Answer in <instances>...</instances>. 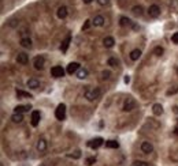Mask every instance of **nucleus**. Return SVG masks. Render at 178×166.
<instances>
[{
	"mask_svg": "<svg viewBox=\"0 0 178 166\" xmlns=\"http://www.w3.org/2000/svg\"><path fill=\"white\" fill-rule=\"evenodd\" d=\"M26 85H28V87H30V89H38L40 87V82L37 80V79H35V78H32V79H29L28 82H26Z\"/></svg>",
	"mask_w": 178,
	"mask_h": 166,
	"instance_id": "15",
	"label": "nucleus"
},
{
	"mask_svg": "<svg viewBox=\"0 0 178 166\" xmlns=\"http://www.w3.org/2000/svg\"><path fill=\"white\" fill-rule=\"evenodd\" d=\"M86 76H88V70H86V68H80V70L77 71V78L78 79H85Z\"/></svg>",
	"mask_w": 178,
	"mask_h": 166,
	"instance_id": "21",
	"label": "nucleus"
},
{
	"mask_svg": "<svg viewBox=\"0 0 178 166\" xmlns=\"http://www.w3.org/2000/svg\"><path fill=\"white\" fill-rule=\"evenodd\" d=\"M134 166H150L147 162H143V161H137V162H134Z\"/></svg>",
	"mask_w": 178,
	"mask_h": 166,
	"instance_id": "35",
	"label": "nucleus"
},
{
	"mask_svg": "<svg viewBox=\"0 0 178 166\" xmlns=\"http://www.w3.org/2000/svg\"><path fill=\"white\" fill-rule=\"evenodd\" d=\"M148 14H150L151 18H158L159 15H160V8H159V6H156V4L150 6V8H148Z\"/></svg>",
	"mask_w": 178,
	"mask_h": 166,
	"instance_id": "8",
	"label": "nucleus"
},
{
	"mask_svg": "<svg viewBox=\"0 0 178 166\" xmlns=\"http://www.w3.org/2000/svg\"><path fill=\"white\" fill-rule=\"evenodd\" d=\"M152 112L155 116H160L162 113H163V106H162L160 104H155L152 106Z\"/></svg>",
	"mask_w": 178,
	"mask_h": 166,
	"instance_id": "18",
	"label": "nucleus"
},
{
	"mask_svg": "<svg viewBox=\"0 0 178 166\" xmlns=\"http://www.w3.org/2000/svg\"><path fill=\"white\" fill-rule=\"evenodd\" d=\"M107 63H108V65H111V67H117L118 65V60L115 59V57H110Z\"/></svg>",
	"mask_w": 178,
	"mask_h": 166,
	"instance_id": "28",
	"label": "nucleus"
},
{
	"mask_svg": "<svg viewBox=\"0 0 178 166\" xmlns=\"http://www.w3.org/2000/svg\"><path fill=\"white\" fill-rule=\"evenodd\" d=\"M132 11H133V14H134V15H138V17H140V15H143L144 10H143V7H141V6H134L132 8Z\"/></svg>",
	"mask_w": 178,
	"mask_h": 166,
	"instance_id": "26",
	"label": "nucleus"
},
{
	"mask_svg": "<svg viewBox=\"0 0 178 166\" xmlns=\"http://www.w3.org/2000/svg\"><path fill=\"white\" fill-rule=\"evenodd\" d=\"M140 57H141V51L140 49H133V51L130 52V59L132 60H134L136 61V60H138Z\"/></svg>",
	"mask_w": 178,
	"mask_h": 166,
	"instance_id": "19",
	"label": "nucleus"
},
{
	"mask_svg": "<svg viewBox=\"0 0 178 166\" xmlns=\"http://www.w3.org/2000/svg\"><path fill=\"white\" fill-rule=\"evenodd\" d=\"M103 143H104V140H103L101 138H96V139H92V140H89V142H88V146L91 147V149L96 150V149H99L100 146H103Z\"/></svg>",
	"mask_w": 178,
	"mask_h": 166,
	"instance_id": "6",
	"label": "nucleus"
},
{
	"mask_svg": "<svg viewBox=\"0 0 178 166\" xmlns=\"http://www.w3.org/2000/svg\"><path fill=\"white\" fill-rule=\"evenodd\" d=\"M17 97L18 98H32V94H29V93H26V91H23V90H17Z\"/></svg>",
	"mask_w": 178,
	"mask_h": 166,
	"instance_id": "23",
	"label": "nucleus"
},
{
	"mask_svg": "<svg viewBox=\"0 0 178 166\" xmlns=\"http://www.w3.org/2000/svg\"><path fill=\"white\" fill-rule=\"evenodd\" d=\"M21 45H22L23 48H30V46H32V39L29 38V37H25V38L21 39Z\"/></svg>",
	"mask_w": 178,
	"mask_h": 166,
	"instance_id": "22",
	"label": "nucleus"
},
{
	"mask_svg": "<svg viewBox=\"0 0 178 166\" xmlns=\"http://www.w3.org/2000/svg\"><path fill=\"white\" fill-rule=\"evenodd\" d=\"M36 149H37V151H40V152L45 151V150H47V142H45V139H43V138H41V139H38Z\"/></svg>",
	"mask_w": 178,
	"mask_h": 166,
	"instance_id": "14",
	"label": "nucleus"
},
{
	"mask_svg": "<svg viewBox=\"0 0 178 166\" xmlns=\"http://www.w3.org/2000/svg\"><path fill=\"white\" fill-rule=\"evenodd\" d=\"M141 151H143L144 154H150V152L153 151V146L150 142H143V143H141Z\"/></svg>",
	"mask_w": 178,
	"mask_h": 166,
	"instance_id": "10",
	"label": "nucleus"
},
{
	"mask_svg": "<svg viewBox=\"0 0 178 166\" xmlns=\"http://www.w3.org/2000/svg\"><path fill=\"white\" fill-rule=\"evenodd\" d=\"M101 91L99 90V89H86L85 90V98L88 99V101H95V99H97L99 97H100Z\"/></svg>",
	"mask_w": 178,
	"mask_h": 166,
	"instance_id": "1",
	"label": "nucleus"
},
{
	"mask_svg": "<svg viewBox=\"0 0 178 166\" xmlns=\"http://www.w3.org/2000/svg\"><path fill=\"white\" fill-rule=\"evenodd\" d=\"M51 74L54 78H63L64 76V70L61 67V65H55V67L51 68Z\"/></svg>",
	"mask_w": 178,
	"mask_h": 166,
	"instance_id": "3",
	"label": "nucleus"
},
{
	"mask_svg": "<svg viewBox=\"0 0 178 166\" xmlns=\"http://www.w3.org/2000/svg\"><path fill=\"white\" fill-rule=\"evenodd\" d=\"M70 42H71V36H67L66 38H64V41L62 42V45H61V51L62 52H67V48H69V45H70Z\"/></svg>",
	"mask_w": 178,
	"mask_h": 166,
	"instance_id": "16",
	"label": "nucleus"
},
{
	"mask_svg": "<svg viewBox=\"0 0 178 166\" xmlns=\"http://www.w3.org/2000/svg\"><path fill=\"white\" fill-rule=\"evenodd\" d=\"M163 48H162V46H156L155 48V51H153V53L156 55V56H162V55H163Z\"/></svg>",
	"mask_w": 178,
	"mask_h": 166,
	"instance_id": "29",
	"label": "nucleus"
},
{
	"mask_svg": "<svg viewBox=\"0 0 178 166\" xmlns=\"http://www.w3.org/2000/svg\"><path fill=\"white\" fill-rule=\"evenodd\" d=\"M97 3L100 4V6H107V4L110 3V0H97Z\"/></svg>",
	"mask_w": 178,
	"mask_h": 166,
	"instance_id": "36",
	"label": "nucleus"
},
{
	"mask_svg": "<svg viewBox=\"0 0 178 166\" xmlns=\"http://www.w3.org/2000/svg\"><path fill=\"white\" fill-rule=\"evenodd\" d=\"M110 75H111V72H110V71H103V72H101V78H103L104 80H106V79H108Z\"/></svg>",
	"mask_w": 178,
	"mask_h": 166,
	"instance_id": "32",
	"label": "nucleus"
},
{
	"mask_svg": "<svg viewBox=\"0 0 178 166\" xmlns=\"http://www.w3.org/2000/svg\"><path fill=\"white\" fill-rule=\"evenodd\" d=\"M69 157H70V158H75V159H78V158L81 157V151H80V150H75L74 154H69Z\"/></svg>",
	"mask_w": 178,
	"mask_h": 166,
	"instance_id": "31",
	"label": "nucleus"
},
{
	"mask_svg": "<svg viewBox=\"0 0 178 166\" xmlns=\"http://www.w3.org/2000/svg\"><path fill=\"white\" fill-rule=\"evenodd\" d=\"M171 41H173L174 44H177V45H178V31H177V33H174V34L171 36Z\"/></svg>",
	"mask_w": 178,
	"mask_h": 166,
	"instance_id": "33",
	"label": "nucleus"
},
{
	"mask_svg": "<svg viewBox=\"0 0 178 166\" xmlns=\"http://www.w3.org/2000/svg\"><path fill=\"white\" fill-rule=\"evenodd\" d=\"M134 108H136V101L132 98V97H129V98L125 101V104H124V110H125V112H132Z\"/></svg>",
	"mask_w": 178,
	"mask_h": 166,
	"instance_id": "4",
	"label": "nucleus"
},
{
	"mask_svg": "<svg viewBox=\"0 0 178 166\" xmlns=\"http://www.w3.org/2000/svg\"><path fill=\"white\" fill-rule=\"evenodd\" d=\"M95 162H96V157H89V158H86V165H88V166L93 165Z\"/></svg>",
	"mask_w": 178,
	"mask_h": 166,
	"instance_id": "30",
	"label": "nucleus"
},
{
	"mask_svg": "<svg viewBox=\"0 0 178 166\" xmlns=\"http://www.w3.org/2000/svg\"><path fill=\"white\" fill-rule=\"evenodd\" d=\"M80 63H77V61H73V63H70L69 65H67V68H66V72L69 74V75H73V74H77V71L80 70Z\"/></svg>",
	"mask_w": 178,
	"mask_h": 166,
	"instance_id": "5",
	"label": "nucleus"
},
{
	"mask_svg": "<svg viewBox=\"0 0 178 166\" xmlns=\"http://www.w3.org/2000/svg\"><path fill=\"white\" fill-rule=\"evenodd\" d=\"M104 22H106V20H104V18L101 17V15H96V17L92 19V25H93V26H97V27L103 26Z\"/></svg>",
	"mask_w": 178,
	"mask_h": 166,
	"instance_id": "13",
	"label": "nucleus"
},
{
	"mask_svg": "<svg viewBox=\"0 0 178 166\" xmlns=\"http://www.w3.org/2000/svg\"><path fill=\"white\" fill-rule=\"evenodd\" d=\"M129 82H130V78H129V76H125V83H129Z\"/></svg>",
	"mask_w": 178,
	"mask_h": 166,
	"instance_id": "38",
	"label": "nucleus"
},
{
	"mask_svg": "<svg viewBox=\"0 0 178 166\" xmlns=\"http://www.w3.org/2000/svg\"><path fill=\"white\" fill-rule=\"evenodd\" d=\"M40 120H41L40 112H38V110H33L32 112V125L33 127H37L38 123H40Z\"/></svg>",
	"mask_w": 178,
	"mask_h": 166,
	"instance_id": "9",
	"label": "nucleus"
},
{
	"mask_svg": "<svg viewBox=\"0 0 178 166\" xmlns=\"http://www.w3.org/2000/svg\"><path fill=\"white\" fill-rule=\"evenodd\" d=\"M178 91V87H175L174 90H170V91H167V96H170V94H175Z\"/></svg>",
	"mask_w": 178,
	"mask_h": 166,
	"instance_id": "37",
	"label": "nucleus"
},
{
	"mask_svg": "<svg viewBox=\"0 0 178 166\" xmlns=\"http://www.w3.org/2000/svg\"><path fill=\"white\" fill-rule=\"evenodd\" d=\"M29 109H30V105H18V106L15 108V112L23 113V112H28Z\"/></svg>",
	"mask_w": 178,
	"mask_h": 166,
	"instance_id": "24",
	"label": "nucleus"
},
{
	"mask_svg": "<svg viewBox=\"0 0 178 166\" xmlns=\"http://www.w3.org/2000/svg\"><path fill=\"white\" fill-rule=\"evenodd\" d=\"M55 117L58 118L59 121H63L66 118V105L64 104H59L55 110Z\"/></svg>",
	"mask_w": 178,
	"mask_h": 166,
	"instance_id": "2",
	"label": "nucleus"
},
{
	"mask_svg": "<svg viewBox=\"0 0 178 166\" xmlns=\"http://www.w3.org/2000/svg\"><path fill=\"white\" fill-rule=\"evenodd\" d=\"M11 120L14 121V123H22V120H23V114H22V113L15 112L14 114L11 116Z\"/></svg>",
	"mask_w": 178,
	"mask_h": 166,
	"instance_id": "20",
	"label": "nucleus"
},
{
	"mask_svg": "<svg viewBox=\"0 0 178 166\" xmlns=\"http://www.w3.org/2000/svg\"><path fill=\"white\" fill-rule=\"evenodd\" d=\"M17 61L19 63V64H22V65H26L29 63V56L25 53V52H22V53H18Z\"/></svg>",
	"mask_w": 178,
	"mask_h": 166,
	"instance_id": "11",
	"label": "nucleus"
},
{
	"mask_svg": "<svg viewBox=\"0 0 178 166\" xmlns=\"http://www.w3.org/2000/svg\"><path fill=\"white\" fill-rule=\"evenodd\" d=\"M106 147H108V149H118V147H119V143L115 140H107Z\"/></svg>",
	"mask_w": 178,
	"mask_h": 166,
	"instance_id": "25",
	"label": "nucleus"
},
{
	"mask_svg": "<svg viewBox=\"0 0 178 166\" xmlns=\"http://www.w3.org/2000/svg\"><path fill=\"white\" fill-rule=\"evenodd\" d=\"M103 44H104L106 48H112L114 44H115V39L112 38V37H106V38L103 39Z\"/></svg>",
	"mask_w": 178,
	"mask_h": 166,
	"instance_id": "17",
	"label": "nucleus"
},
{
	"mask_svg": "<svg viewBox=\"0 0 178 166\" xmlns=\"http://www.w3.org/2000/svg\"><path fill=\"white\" fill-rule=\"evenodd\" d=\"M119 22H121L122 26H132V20H130L129 18H126V17H122L121 19H119Z\"/></svg>",
	"mask_w": 178,
	"mask_h": 166,
	"instance_id": "27",
	"label": "nucleus"
},
{
	"mask_svg": "<svg viewBox=\"0 0 178 166\" xmlns=\"http://www.w3.org/2000/svg\"><path fill=\"white\" fill-rule=\"evenodd\" d=\"M91 25H92V20H86L85 25L82 26V30H88V29L91 27Z\"/></svg>",
	"mask_w": 178,
	"mask_h": 166,
	"instance_id": "34",
	"label": "nucleus"
},
{
	"mask_svg": "<svg viewBox=\"0 0 178 166\" xmlns=\"http://www.w3.org/2000/svg\"><path fill=\"white\" fill-rule=\"evenodd\" d=\"M174 133H175V135H178V127L174 130Z\"/></svg>",
	"mask_w": 178,
	"mask_h": 166,
	"instance_id": "40",
	"label": "nucleus"
},
{
	"mask_svg": "<svg viewBox=\"0 0 178 166\" xmlns=\"http://www.w3.org/2000/svg\"><path fill=\"white\" fill-rule=\"evenodd\" d=\"M174 112H175V113H178V108H177V106L174 108Z\"/></svg>",
	"mask_w": 178,
	"mask_h": 166,
	"instance_id": "41",
	"label": "nucleus"
},
{
	"mask_svg": "<svg viewBox=\"0 0 178 166\" xmlns=\"http://www.w3.org/2000/svg\"><path fill=\"white\" fill-rule=\"evenodd\" d=\"M82 2H84V3H85V4H89V3H92L93 0H82Z\"/></svg>",
	"mask_w": 178,
	"mask_h": 166,
	"instance_id": "39",
	"label": "nucleus"
},
{
	"mask_svg": "<svg viewBox=\"0 0 178 166\" xmlns=\"http://www.w3.org/2000/svg\"><path fill=\"white\" fill-rule=\"evenodd\" d=\"M67 14H69V11H67V7H64V6H61L56 11V15L59 19H64L67 17Z\"/></svg>",
	"mask_w": 178,
	"mask_h": 166,
	"instance_id": "12",
	"label": "nucleus"
},
{
	"mask_svg": "<svg viewBox=\"0 0 178 166\" xmlns=\"http://www.w3.org/2000/svg\"><path fill=\"white\" fill-rule=\"evenodd\" d=\"M44 64H45V59H44L43 56H37L35 59V61H33V65H35L36 70L41 71L44 68Z\"/></svg>",
	"mask_w": 178,
	"mask_h": 166,
	"instance_id": "7",
	"label": "nucleus"
}]
</instances>
